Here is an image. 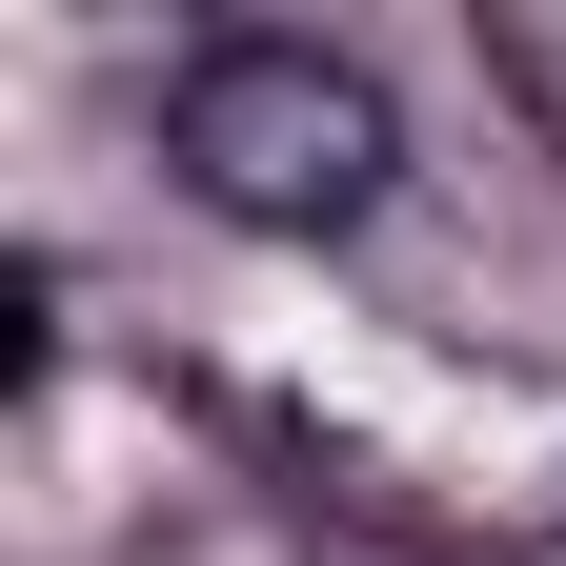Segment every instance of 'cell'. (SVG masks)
<instances>
[{
	"instance_id": "6da1fadb",
	"label": "cell",
	"mask_w": 566,
	"mask_h": 566,
	"mask_svg": "<svg viewBox=\"0 0 566 566\" xmlns=\"http://www.w3.org/2000/svg\"><path fill=\"white\" fill-rule=\"evenodd\" d=\"M163 163H182L202 223H243V243H344L405 182V122H385V82L344 41L223 21V41H182V82H163Z\"/></svg>"
}]
</instances>
